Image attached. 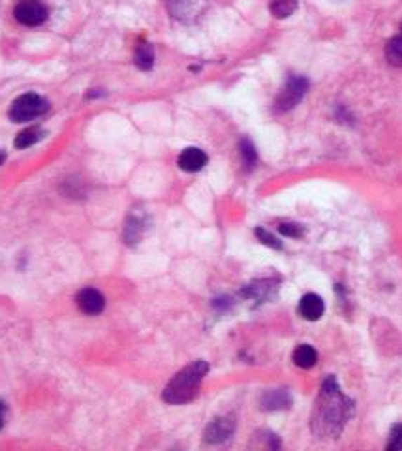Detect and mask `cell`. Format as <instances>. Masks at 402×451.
Segmentation results:
<instances>
[{"mask_svg": "<svg viewBox=\"0 0 402 451\" xmlns=\"http://www.w3.org/2000/svg\"><path fill=\"white\" fill-rule=\"evenodd\" d=\"M49 109L47 100L34 93H27L23 96H19L18 100H13L12 107L8 112V117L12 123H29L32 119L40 117Z\"/></svg>", "mask_w": 402, "mask_h": 451, "instance_id": "3", "label": "cell"}, {"mask_svg": "<svg viewBox=\"0 0 402 451\" xmlns=\"http://www.w3.org/2000/svg\"><path fill=\"white\" fill-rule=\"evenodd\" d=\"M4 160H6V153H4V151H2V149H0V164H2V162H4Z\"/></svg>", "mask_w": 402, "mask_h": 451, "instance_id": "23", "label": "cell"}, {"mask_svg": "<svg viewBox=\"0 0 402 451\" xmlns=\"http://www.w3.org/2000/svg\"><path fill=\"white\" fill-rule=\"evenodd\" d=\"M271 13L276 19L290 18L297 10V0H271Z\"/></svg>", "mask_w": 402, "mask_h": 451, "instance_id": "15", "label": "cell"}, {"mask_svg": "<svg viewBox=\"0 0 402 451\" xmlns=\"http://www.w3.org/2000/svg\"><path fill=\"white\" fill-rule=\"evenodd\" d=\"M4 422H6V405L0 400V429L4 427Z\"/></svg>", "mask_w": 402, "mask_h": 451, "instance_id": "22", "label": "cell"}, {"mask_svg": "<svg viewBox=\"0 0 402 451\" xmlns=\"http://www.w3.org/2000/svg\"><path fill=\"white\" fill-rule=\"evenodd\" d=\"M307 88H309V81L304 77L292 76L288 81H286L284 88L280 90L276 100H274V112L276 113H286L293 109L297 106L299 102L303 100V96L307 94Z\"/></svg>", "mask_w": 402, "mask_h": 451, "instance_id": "4", "label": "cell"}, {"mask_svg": "<svg viewBox=\"0 0 402 451\" xmlns=\"http://www.w3.org/2000/svg\"><path fill=\"white\" fill-rule=\"evenodd\" d=\"M385 57L389 60V65L393 66H402V25L401 32L389 40V43L385 46Z\"/></svg>", "mask_w": 402, "mask_h": 451, "instance_id": "14", "label": "cell"}, {"mask_svg": "<svg viewBox=\"0 0 402 451\" xmlns=\"http://www.w3.org/2000/svg\"><path fill=\"white\" fill-rule=\"evenodd\" d=\"M354 410L350 398L340 393L335 376H327L321 384L320 397L316 400V410L312 416V429L321 438L326 436H338L342 433L344 423L348 422Z\"/></svg>", "mask_w": 402, "mask_h": 451, "instance_id": "1", "label": "cell"}, {"mask_svg": "<svg viewBox=\"0 0 402 451\" xmlns=\"http://www.w3.org/2000/svg\"><path fill=\"white\" fill-rule=\"evenodd\" d=\"M177 164H179L181 170L194 173V171L203 170V166L207 164V154H205L201 149H198V147H188V149H185V151L179 154Z\"/></svg>", "mask_w": 402, "mask_h": 451, "instance_id": "9", "label": "cell"}, {"mask_svg": "<svg viewBox=\"0 0 402 451\" xmlns=\"http://www.w3.org/2000/svg\"><path fill=\"white\" fill-rule=\"evenodd\" d=\"M76 301L77 307H79L85 314H88V316L100 314L105 307L104 295H102L98 290H94V288H83L81 292L77 293Z\"/></svg>", "mask_w": 402, "mask_h": 451, "instance_id": "7", "label": "cell"}, {"mask_svg": "<svg viewBox=\"0 0 402 451\" xmlns=\"http://www.w3.org/2000/svg\"><path fill=\"white\" fill-rule=\"evenodd\" d=\"M254 234H256V237L262 241L263 245L271 246V248H274V250H280V248H282V243H280V241L276 239L273 234H269L267 229L256 228V231H254Z\"/></svg>", "mask_w": 402, "mask_h": 451, "instance_id": "20", "label": "cell"}, {"mask_svg": "<svg viewBox=\"0 0 402 451\" xmlns=\"http://www.w3.org/2000/svg\"><path fill=\"white\" fill-rule=\"evenodd\" d=\"M260 405L263 410H284L292 405V397L286 389H271V391L263 393Z\"/></svg>", "mask_w": 402, "mask_h": 451, "instance_id": "10", "label": "cell"}, {"mask_svg": "<svg viewBox=\"0 0 402 451\" xmlns=\"http://www.w3.org/2000/svg\"><path fill=\"white\" fill-rule=\"evenodd\" d=\"M279 231L286 237H293V239H299V237H303L304 235V228L303 226H299V224L293 222H282L279 226Z\"/></svg>", "mask_w": 402, "mask_h": 451, "instance_id": "19", "label": "cell"}, {"mask_svg": "<svg viewBox=\"0 0 402 451\" xmlns=\"http://www.w3.org/2000/svg\"><path fill=\"white\" fill-rule=\"evenodd\" d=\"M293 363L301 369H312L318 363V352L310 344H301L293 352Z\"/></svg>", "mask_w": 402, "mask_h": 451, "instance_id": "11", "label": "cell"}, {"mask_svg": "<svg viewBox=\"0 0 402 451\" xmlns=\"http://www.w3.org/2000/svg\"><path fill=\"white\" fill-rule=\"evenodd\" d=\"M43 135H46V132L40 126H30V128L23 130L21 134H18L13 145H15V149H29V147L36 145L40 140H43Z\"/></svg>", "mask_w": 402, "mask_h": 451, "instance_id": "13", "label": "cell"}, {"mask_svg": "<svg viewBox=\"0 0 402 451\" xmlns=\"http://www.w3.org/2000/svg\"><path fill=\"white\" fill-rule=\"evenodd\" d=\"M209 372V363L199 359L194 361L192 365H188L181 372H177L173 376V380L169 382L166 389H163V400L169 405H185L190 403L192 398H196L201 386L203 376Z\"/></svg>", "mask_w": 402, "mask_h": 451, "instance_id": "2", "label": "cell"}, {"mask_svg": "<svg viewBox=\"0 0 402 451\" xmlns=\"http://www.w3.org/2000/svg\"><path fill=\"white\" fill-rule=\"evenodd\" d=\"M141 229H143V226H141V222L138 220V218H132L128 222V226H126V234H124V237H126V241L128 243H138V239H140L141 235Z\"/></svg>", "mask_w": 402, "mask_h": 451, "instance_id": "21", "label": "cell"}, {"mask_svg": "<svg viewBox=\"0 0 402 451\" xmlns=\"http://www.w3.org/2000/svg\"><path fill=\"white\" fill-rule=\"evenodd\" d=\"M269 284H271V282H262V284H252V286H246L243 295L252 299H265L269 292Z\"/></svg>", "mask_w": 402, "mask_h": 451, "instance_id": "18", "label": "cell"}, {"mask_svg": "<svg viewBox=\"0 0 402 451\" xmlns=\"http://www.w3.org/2000/svg\"><path fill=\"white\" fill-rule=\"evenodd\" d=\"M239 151H241V159H243V164H245L246 170H252L257 162V154L256 149L252 145L250 140H241L239 143Z\"/></svg>", "mask_w": 402, "mask_h": 451, "instance_id": "16", "label": "cell"}, {"mask_svg": "<svg viewBox=\"0 0 402 451\" xmlns=\"http://www.w3.org/2000/svg\"><path fill=\"white\" fill-rule=\"evenodd\" d=\"M402 450V425L396 423L393 425L389 433V442H387V451H401Z\"/></svg>", "mask_w": 402, "mask_h": 451, "instance_id": "17", "label": "cell"}, {"mask_svg": "<svg viewBox=\"0 0 402 451\" xmlns=\"http://www.w3.org/2000/svg\"><path fill=\"white\" fill-rule=\"evenodd\" d=\"M323 311H326V303L318 293H307L299 303V314L309 322L320 320L323 316Z\"/></svg>", "mask_w": 402, "mask_h": 451, "instance_id": "8", "label": "cell"}, {"mask_svg": "<svg viewBox=\"0 0 402 451\" xmlns=\"http://www.w3.org/2000/svg\"><path fill=\"white\" fill-rule=\"evenodd\" d=\"M235 431V422L232 417H216L215 422H210L205 429V442L209 444H220L226 442Z\"/></svg>", "mask_w": 402, "mask_h": 451, "instance_id": "6", "label": "cell"}, {"mask_svg": "<svg viewBox=\"0 0 402 451\" xmlns=\"http://www.w3.org/2000/svg\"><path fill=\"white\" fill-rule=\"evenodd\" d=\"M13 15L25 27H38L47 19V8L40 0H19L13 8Z\"/></svg>", "mask_w": 402, "mask_h": 451, "instance_id": "5", "label": "cell"}, {"mask_svg": "<svg viewBox=\"0 0 402 451\" xmlns=\"http://www.w3.org/2000/svg\"><path fill=\"white\" fill-rule=\"evenodd\" d=\"M134 65L143 72L151 70L152 66H154V49H152L151 43H145V41H143V43H140V46L135 47Z\"/></svg>", "mask_w": 402, "mask_h": 451, "instance_id": "12", "label": "cell"}]
</instances>
